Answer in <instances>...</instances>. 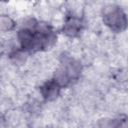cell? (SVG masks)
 I'll return each instance as SVG.
<instances>
[{"mask_svg": "<svg viewBox=\"0 0 128 128\" xmlns=\"http://www.w3.org/2000/svg\"><path fill=\"white\" fill-rule=\"evenodd\" d=\"M102 23L111 32L123 33L127 28V13L119 3H104L100 10Z\"/></svg>", "mask_w": 128, "mask_h": 128, "instance_id": "obj_1", "label": "cell"}, {"mask_svg": "<svg viewBox=\"0 0 128 128\" xmlns=\"http://www.w3.org/2000/svg\"><path fill=\"white\" fill-rule=\"evenodd\" d=\"M84 27H85L84 18L66 14L61 24V31L67 38L73 39L79 37L82 34Z\"/></svg>", "mask_w": 128, "mask_h": 128, "instance_id": "obj_2", "label": "cell"}, {"mask_svg": "<svg viewBox=\"0 0 128 128\" xmlns=\"http://www.w3.org/2000/svg\"><path fill=\"white\" fill-rule=\"evenodd\" d=\"M62 88L52 79L45 80L39 87V94L44 101L52 102L55 101L61 94Z\"/></svg>", "mask_w": 128, "mask_h": 128, "instance_id": "obj_3", "label": "cell"}, {"mask_svg": "<svg viewBox=\"0 0 128 128\" xmlns=\"http://www.w3.org/2000/svg\"><path fill=\"white\" fill-rule=\"evenodd\" d=\"M17 27V21L15 18L7 13L0 12V33H11Z\"/></svg>", "mask_w": 128, "mask_h": 128, "instance_id": "obj_4", "label": "cell"}, {"mask_svg": "<svg viewBox=\"0 0 128 128\" xmlns=\"http://www.w3.org/2000/svg\"><path fill=\"white\" fill-rule=\"evenodd\" d=\"M96 128H118L117 118L103 117L97 121Z\"/></svg>", "mask_w": 128, "mask_h": 128, "instance_id": "obj_5", "label": "cell"}]
</instances>
